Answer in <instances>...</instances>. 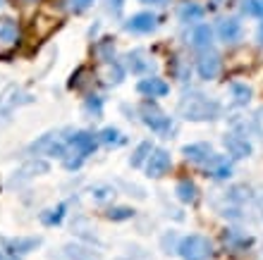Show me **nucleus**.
Listing matches in <instances>:
<instances>
[{
	"instance_id": "obj_33",
	"label": "nucleus",
	"mask_w": 263,
	"mask_h": 260,
	"mask_svg": "<svg viewBox=\"0 0 263 260\" xmlns=\"http://www.w3.org/2000/svg\"><path fill=\"white\" fill-rule=\"evenodd\" d=\"M105 3H108V10H110L112 14H120L122 7H125V0H105Z\"/></svg>"
},
{
	"instance_id": "obj_4",
	"label": "nucleus",
	"mask_w": 263,
	"mask_h": 260,
	"mask_svg": "<svg viewBox=\"0 0 263 260\" xmlns=\"http://www.w3.org/2000/svg\"><path fill=\"white\" fill-rule=\"evenodd\" d=\"M141 122L151 131L160 134V136H167V134L173 131V117H167L158 105H153V103H146L144 108H141Z\"/></svg>"
},
{
	"instance_id": "obj_9",
	"label": "nucleus",
	"mask_w": 263,
	"mask_h": 260,
	"mask_svg": "<svg viewBox=\"0 0 263 260\" xmlns=\"http://www.w3.org/2000/svg\"><path fill=\"white\" fill-rule=\"evenodd\" d=\"M196 72H199L201 79H206V82H211V79H215V76L220 74V55L215 53V50H203L199 57V62H196Z\"/></svg>"
},
{
	"instance_id": "obj_32",
	"label": "nucleus",
	"mask_w": 263,
	"mask_h": 260,
	"mask_svg": "<svg viewBox=\"0 0 263 260\" xmlns=\"http://www.w3.org/2000/svg\"><path fill=\"white\" fill-rule=\"evenodd\" d=\"M93 5V0H69V7L74 10V12H84V10H89Z\"/></svg>"
},
{
	"instance_id": "obj_30",
	"label": "nucleus",
	"mask_w": 263,
	"mask_h": 260,
	"mask_svg": "<svg viewBox=\"0 0 263 260\" xmlns=\"http://www.w3.org/2000/svg\"><path fill=\"white\" fill-rule=\"evenodd\" d=\"M91 196L96 201H108V198H112L115 196V189L112 186H108V184H98V186H93L91 189Z\"/></svg>"
},
{
	"instance_id": "obj_36",
	"label": "nucleus",
	"mask_w": 263,
	"mask_h": 260,
	"mask_svg": "<svg viewBox=\"0 0 263 260\" xmlns=\"http://www.w3.org/2000/svg\"><path fill=\"white\" fill-rule=\"evenodd\" d=\"M258 41L263 43V24H261V27H258Z\"/></svg>"
},
{
	"instance_id": "obj_10",
	"label": "nucleus",
	"mask_w": 263,
	"mask_h": 260,
	"mask_svg": "<svg viewBox=\"0 0 263 260\" xmlns=\"http://www.w3.org/2000/svg\"><path fill=\"white\" fill-rule=\"evenodd\" d=\"M158 27V17L153 12H137L125 22V29L132 34H151Z\"/></svg>"
},
{
	"instance_id": "obj_24",
	"label": "nucleus",
	"mask_w": 263,
	"mask_h": 260,
	"mask_svg": "<svg viewBox=\"0 0 263 260\" xmlns=\"http://www.w3.org/2000/svg\"><path fill=\"white\" fill-rule=\"evenodd\" d=\"M180 19L184 22V24H189V22H201L203 19V7L196 5V3H187V5L180 10Z\"/></svg>"
},
{
	"instance_id": "obj_6",
	"label": "nucleus",
	"mask_w": 263,
	"mask_h": 260,
	"mask_svg": "<svg viewBox=\"0 0 263 260\" xmlns=\"http://www.w3.org/2000/svg\"><path fill=\"white\" fill-rule=\"evenodd\" d=\"M50 172V165L48 160H43V157H31L27 163L22 165L20 170L14 172V177L10 184H22V182H27V179H34V177H41V174H48Z\"/></svg>"
},
{
	"instance_id": "obj_28",
	"label": "nucleus",
	"mask_w": 263,
	"mask_h": 260,
	"mask_svg": "<svg viewBox=\"0 0 263 260\" xmlns=\"http://www.w3.org/2000/svg\"><path fill=\"white\" fill-rule=\"evenodd\" d=\"M242 10L249 17H256V19H263V0H244Z\"/></svg>"
},
{
	"instance_id": "obj_17",
	"label": "nucleus",
	"mask_w": 263,
	"mask_h": 260,
	"mask_svg": "<svg viewBox=\"0 0 263 260\" xmlns=\"http://www.w3.org/2000/svg\"><path fill=\"white\" fill-rule=\"evenodd\" d=\"M213 43V29L208 24H196L194 31H192V46L199 50H208Z\"/></svg>"
},
{
	"instance_id": "obj_26",
	"label": "nucleus",
	"mask_w": 263,
	"mask_h": 260,
	"mask_svg": "<svg viewBox=\"0 0 263 260\" xmlns=\"http://www.w3.org/2000/svg\"><path fill=\"white\" fill-rule=\"evenodd\" d=\"M232 98H235V103L239 105H247L251 101V89L247 86V84H232Z\"/></svg>"
},
{
	"instance_id": "obj_11",
	"label": "nucleus",
	"mask_w": 263,
	"mask_h": 260,
	"mask_svg": "<svg viewBox=\"0 0 263 260\" xmlns=\"http://www.w3.org/2000/svg\"><path fill=\"white\" fill-rule=\"evenodd\" d=\"M222 146L228 148V153L235 157V160H244V157H249L251 153H254L251 144L244 136H239V134H225V136H222Z\"/></svg>"
},
{
	"instance_id": "obj_25",
	"label": "nucleus",
	"mask_w": 263,
	"mask_h": 260,
	"mask_svg": "<svg viewBox=\"0 0 263 260\" xmlns=\"http://www.w3.org/2000/svg\"><path fill=\"white\" fill-rule=\"evenodd\" d=\"M98 141L105 146H120L125 138H122V134H120V129H115V127H105L101 134H98Z\"/></svg>"
},
{
	"instance_id": "obj_18",
	"label": "nucleus",
	"mask_w": 263,
	"mask_h": 260,
	"mask_svg": "<svg viewBox=\"0 0 263 260\" xmlns=\"http://www.w3.org/2000/svg\"><path fill=\"white\" fill-rule=\"evenodd\" d=\"M206 167H208V174L215 177V179H228L230 174H232V165H230L225 157H220V155L211 157V160L206 163Z\"/></svg>"
},
{
	"instance_id": "obj_2",
	"label": "nucleus",
	"mask_w": 263,
	"mask_h": 260,
	"mask_svg": "<svg viewBox=\"0 0 263 260\" xmlns=\"http://www.w3.org/2000/svg\"><path fill=\"white\" fill-rule=\"evenodd\" d=\"M180 115L192 122H208V119H218L220 115V105L211 101V98L201 96V93H189L180 101Z\"/></svg>"
},
{
	"instance_id": "obj_14",
	"label": "nucleus",
	"mask_w": 263,
	"mask_h": 260,
	"mask_svg": "<svg viewBox=\"0 0 263 260\" xmlns=\"http://www.w3.org/2000/svg\"><path fill=\"white\" fill-rule=\"evenodd\" d=\"M182 155L187 157L189 163H196V165H206L211 157L215 155L211 144H189L182 148Z\"/></svg>"
},
{
	"instance_id": "obj_8",
	"label": "nucleus",
	"mask_w": 263,
	"mask_h": 260,
	"mask_svg": "<svg viewBox=\"0 0 263 260\" xmlns=\"http://www.w3.org/2000/svg\"><path fill=\"white\" fill-rule=\"evenodd\" d=\"M173 167V157H170V153L165 151V148H153L151 155H148V160H146V174L153 179L163 177L167 170Z\"/></svg>"
},
{
	"instance_id": "obj_15",
	"label": "nucleus",
	"mask_w": 263,
	"mask_h": 260,
	"mask_svg": "<svg viewBox=\"0 0 263 260\" xmlns=\"http://www.w3.org/2000/svg\"><path fill=\"white\" fill-rule=\"evenodd\" d=\"M218 36H220V41H225V43H237L242 38V24H239V19H235V17L222 19L220 24H218Z\"/></svg>"
},
{
	"instance_id": "obj_31",
	"label": "nucleus",
	"mask_w": 263,
	"mask_h": 260,
	"mask_svg": "<svg viewBox=\"0 0 263 260\" xmlns=\"http://www.w3.org/2000/svg\"><path fill=\"white\" fill-rule=\"evenodd\" d=\"M98 55H101V60H105V62H110L112 60V50H115V46H112V41L110 38H103V41L98 43Z\"/></svg>"
},
{
	"instance_id": "obj_38",
	"label": "nucleus",
	"mask_w": 263,
	"mask_h": 260,
	"mask_svg": "<svg viewBox=\"0 0 263 260\" xmlns=\"http://www.w3.org/2000/svg\"><path fill=\"white\" fill-rule=\"evenodd\" d=\"M261 258H263V255H261Z\"/></svg>"
},
{
	"instance_id": "obj_37",
	"label": "nucleus",
	"mask_w": 263,
	"mask_h": 260,
	"mask_svg": "<svg viewBox=\"0 0 263 260\" xmlns=\"http://www.w3.org/2000/svg\"><path fill=\"white\" fill-rule=\"evenodd\" d=\"M258 203H261V212H263V193H261V201H258Z\"/></svg>"
},
{
	"instance_id": "obj_27",
	"label": "nucleus",
	"mask_w": 263,
	"mask_h": 260,
	"mask_svg": "<svg viewBox=\"0 0 263 260\" xmlns=\"http://www.w3.org/2000/svg\"><path fill=\"white\" fill-rule=\"evenodd\" d=\"M105 217L112 219V222H125V219L134 217V210L132 208H110V210L105 212Z\"/></svg>"
},
{
	"instance_id": "obj_29",
	"label": "nucleus",
	"mask_w": 263,
	"mask_h": 260,
	"mask_svg": "<svg viewBox=\"0 0 263 260\" xmlns=\"http://www.w3.org/2000/svg\"><path fill=\"white\" fill-rule=\"evenodd\" d=\"M86 112H89L91 117H101L103 115V98H98V96H89L86 98Z\"/></svg>"
},
{
	"instance_id": "obj_34",
	"label": "nucleus",
	"mask_w": 263,
	"mask_h": 260,
	"mask_svg": "<svg viewBox=\"0 0 263 260\" xmlns=\"http://www.w3.org/2000/svg\"><path fill=\"white\" fill-rule=\"evenodd\" d=\"M144 5H151V7H165L170 5V0H141Z\"/></svg>"
},
{
	"instance_id": "obj_12",
	"label": "nucleus",
	"mask_w": 263,
	"mask_h": 260,
	"mask_svg": "<svg viewBox=\"0 0 263 260\" xmlns=\"http://www.w3.org/2000/svg\"><path fill=\"white\" fill-rule=\"evenodd\" d=\"M137 91L146 98H163L170 93V86L158 76H146V79H141L137 84Z\"/></svg>"
},
{
	"instance_id": "obj_35",
	"label": "nucleus",
	"mask_w": 263,
	"mask_h": 260,
	"mask_svg": "<svg viewBox=\"0 0 263 260\" xmlns=\"http://www.w3.org/2000/svg\"><path fill=\"white\" fill-rule=\"evenodd\" d=\"M0 260H17V258H14V255H10V253H3V251H0Z\"/></svg>"
},
{
	"instance_id": "obj_22",
	"label": "nucleus",
	"mask_w": 263,
	"mask_h": 260,
	"mask_svg": "<svg viewBox=\"0 0 263 260\" xmlns=\"http://www.w3.org/2000/svg\"><path fill=\"white\" fill-rule=\"evenodd\" d=\"M175 193L182 203H192V201H196V184L189 179H182L180 184L175 186Z\"/></svg>"
},
{
	"instance_id": "obj_3",
	"label": "nucleus",
	"mask_w": 263,
	"mask_h": 260,
	"mask_svg": "<svg viewBox=\"0 0 263 260\" xmlns=\"http://www.w3.org/2000/svg\"><path fill=\"white\" fill-rule=\"evenodd\" d=\"M177 253H180L182 260H208L211 253H213V246H211V241H208L206 236L189 234V236H184V239L180 241Z\"/></svg>"
},
{
	"instance_id": "obj_16",
	"label": "nucleus",
	"mask_w": 263,
	"mask_h": 260,
	"mask_svg": "<svg viewBox=\"0 0 263 260\" xmlns=\"http://www.w3.org/2000/svg\"><path fill=\"white\" fill-rule=\"evenodd\" d=\"M148 67H151V60L146 57V53L141 48L132 50V53L127 55V69H129L132 74H146Z\"/></svg>"
},
{
	"instance_id": "obj_21",
	"label": "nucleus",
	"mask_w": 263,
	"mask_h": 260,
	"mask_svg": "<svg viewBox=\"0 0 263 260\" xmlns=\"http://www.w3.org/2000/svg\"><path fill=\"white\" fill-rule=\"evenodd\" d=\"M65 210H67V203H58L55 208H48L46 212H41V222L46 227H53V225H60L65 217Z\"/></svg>"
},
{
	"instance_id": "obj_20",
	"label": "nucleus",
	"mask_w": 263,
	"mask_h": 260,
	"mask_svg": "<svg viewBox=\"0 0 263 260\" xmlns=\"http://www.w3.org/2000/svg\"><path fill=\"white\" fill-rule=\"evenodd\" d=\"M17 38H20V27H17V22L14 19L0 22V43L10 46V43H17Z\"/></svg>"
},
{
	"instance_id": "obj_13",
	"label": "nucleus",
	"mask_w": 263,
	"mask_h": 260,
	"mask_svg": "<svg viewBox=\"0 0 263 260\" xmlns=\"http://www.w3.org/2000/svg\"><path fill=\"white\" fill-rule=\"evenodd\" d=\"M41 246V236H17V239H5V248L7 253H17V255H24V253H31L36 248Z\"/></svg>"
},
{
	"instance_id": "obj_5",
	"label": "nucleus",
	"mask_w": 263,
	"mask_h": 260,
	"mask_svg": "<svg viewBox=\"0 0 263 260\" xmlns=\"http://www.w3.org/2000/svg\"><path fill=\"white\" fill-rule=\"evenodd\" d=\"M29 153H34V155H50V157H65L67 153V141L63 136H58V134H43L34 141V144L29 146Z\"/></svg>"
},
{
	"instance_id": "obj_7",
	"label": "nucleus",
	"mask_w": 263,
	"mask_h": 260,
	"mask_svg": "<svg viewBox=\"0 0 263 260\" xmlns=\"http://www.w3.org/2000/svg\"><path fill=\"white\" fill-rule=\"evenodd\" d=\"M31 101H34L31 93H24L20 86H7V89L0 93V115H10L12 110H17L24 103H31Z\"/></svg>"
},
{
	"instance_id": "obj_23",
	"label": "nucleus",
	"mask_w": 263,
	"mask_h": 260,
	"mask_svg": "<svg viewBox=\"0 0 263 260\" xmlns=\"http://www.w3.org/2000/svg\"><path fill=\"white\" fill-rule=\"evenodd\" d=\"M151 151H153V144H151V141H141V144L137 146V151L132 153L129 165H132V167H141V165H144L146 160H148Z\"/></svg>"
},
{
	"instance_id": "obj_1",
	"label": "nucleus",
	"mask_w": 263,
	"mask_h": 260,
	"mask_svg": "<svg viewBox=\"0 0 263 260\" xmlns=\"http://www.w3.org/2000/svg\"><path fill=\"white\" fill-rule=\"evenodd\" d=\"M65 141H67V153L63 163L67 170H79L84 160L93 155L98 148V136L91 131H72L69 136H65Z\"/></svg>"
},
{
	"instance_id": "obj_19",
	"label": "nucleus",
	"mask_w": 263,
	"mask_h": 260,
	"mask_svg": "<svg viewBox=\"0 0 263 260\" xmlns=\"http://www.w3.org/2000/svg\"><path fill=\"white\" fill-rule=\"evenodd\" d=\"M65 258L67 260H98V253H93V248H86L82 244H67L65 246Z\"/></svg>"
}]
</instances>
